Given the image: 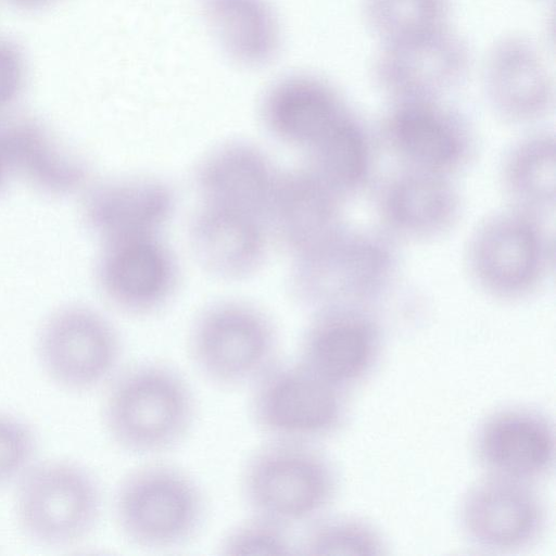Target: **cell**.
Here are the masks:
<instances>
[{"mask_svg":"<svg viewBox=\"0 0 556 556\" xmlns=\"http://www.w3.org/2000/svg\"><path fill=\"white\" fill-rule=\"evenodd\" d=\"M399 271L395 243L379 230L345 226L321 243L293 255L290 289L317 311L364 307L394 282Z\"/></svg>","mask_w":556,"mask_h":556,"instance_id":"2","label":"cell"},{"mask_svg":"<svg viewBox=\"0 0 556 556\" xmlns=\"http://www.w3.org/2000/svg\"><path fill=\"white\" fill-rule=\"evenodd\" d=\"M123 353L116 327L84 304L51 312L35 338L38 367L53 387L68 394L101 390L123 366Z\"/></svg>","mask_w":556,"mask_h":556,"instance_id":"8","label":"cell"},{"mask_svg":"<svg viewBox=\"0 0 556 556\" xmlns=\"http://www.w3.org/2000/svg\"><path fill=\"white\" fill-rule=\"evenodd\" d=\"M346 200L306 165L279 174L264 220L293 256L346 226Z\"/></svg>","mask_w":556,"mask_h":556,"instance_id":"15","label":"cell"},{"mask_svg":"<svg viewBox=\"0 0 556 556\" xmlns=\"http://www.w3.org/2000/svg\"><path fill=\"white\" fill-rule=\"evenodd\" d=\"M102 243L96 276L113 307L127 315L148 316L170 300L178 268L174 254L159 235Z\"/></svg>","mask_w":556,"mask_h":556,"instance_id":"13","label":"cell"},{"mask_svg":"<svg viewBox=\"0 0 556 556\" xmlns=\"http://www.w3.org/2000/svg\"><path fill=\"white\" fill-rule=\"evenodd\" d=\"M197 412L190 383L161 361L122 366L101 389L102 430L132 455L153 457L177 447L192 431Z\"/></svg>","mask_w":556,"mask_h":556,"instance_id":"1","label":"cell"},{"mask_svg":"<svg viewBox=\"0 0 556 556\" xmlns=\"http://www.w3.org/2000/svg\"><path fill=\"white\" fill-rule=\"evenodd\" d=\"M267 232L261 216L203 203L191 222L189 237L197 260L207 271L238 279L262 265Z\"/></svg>","mask_w":556,"mask_h":556,"instance_id":"21","label":"cell"},{"mask_svg":"<svg viewBox=\"0 0 556 556\" xmlns=\"http://www.w3.org/2000/svg\"><path fill=\"white\" fill-rule=\"evenodd\" d=\"M352 111L329 81L313 75H293L266 93L262 114L280 141L307 152Z\"/></svg>","mask_w":556,"mask_h":556,"instance_id":"20","label":"cell"},{"mask_svg":"<svg viewBox=\"0 0 556 556\" xmlns=\"http://www.w3.org/2000/svg\"><path fill=\"white\" fill-rule=\"evenodd\" d=\"M11 491L16 526L38 545L79 544L91 535L102 514L97 478L68 458L39 457Z\"/></svg>","mask_w":556,"mask_h":556,"instance_id":"5","label":"cell"},{"mask_svg":"<svg viewBox=\"0 0 556 556\" xmlns=\"http://www.w3.org/2000/svg\"><path fill=\"white\" fill-rule=\"evenodd\" d=\"M455 178L397 168L375 194L381 231L396 243H428L447 236L459 223L463 198Z\"/></svg>","mask_w":556,"mask_h":556,"instance_id":"12","label":"cell"},{"mask_svg":"<svg viewBox=\"0 0 556 556\" xmlns=\"http://www.w3.org/2000/svg\"><path fill=\"white\" fill-rule=\"evenodd\" d=\"M377 142L397 168L451 178L467 169L477 152L469 124L443 99L391 101Z\"/></svg>","mask_w":556,"mask_h":556,"instance_id":"10","label":"cell"},{"mask_svg":"<svg viewBox=\"0 0 556 556\" xmlns=\"http://www.w3.org/2000/svg\"><path fill=\"white\" fill-rule=\"evenodd\" d=\"M248 393V417L264 439L312 443L342 418L340 388L298 358H280Z\"/></svg>","mask_w":556,"mask_h":556,"instance_id":"9","label":"cell"},{"mask_svg":"<svg viewBox=\"0 0 556 556\" xmlns=\"http://www.w3.org/2000/svg\"><path fill=\"white\" fill-rule=\"evenodd\" d=\"M13 175L3 124L0 121V193L7 187L9 178Z\"/></svg>","mask_w":556,"mask_h":556,"instance_id":"32","label":"cell"},{"mask_svg":"<svg viewBox=\"0 0 556 556\" xmlns=\"http://www.w3.org/2000/svg\"><path fill=\"white\" fill-rule=\"evenodd\" d=\"M27 78L24 50L12 38L0 35V121L22 98Z\"/></svg>","mask_w":556,"mask_h":556,"instance_id":"31","label":"cell"},{"mask_svg":"<svg viewBox=\"0 0 556 556\" xmlns=\"http://www.w3.org/2000/svg\"><path fill=\"white\" fill-rule=\"evenodd\" d=\"M362 11L382 42L448 25L450 0H362Z\"/></svg>","mask_w":556,"mask_h":556,"instance_id":"27","label":"cell"},{"mask_svg":"<svg viewBox=\"0 0 556 556\" xmlns=\"http://www.w3.org/2000/svg\"><path fill=\"white\" fill-rule=\"evenodd\" d=\"M238 486L249 511L295 529L318 518L327 507L334 476L312 443L264 439L242 463Z\"/></svg>","mask_w":556,"mask_h":556,"instance_id":"6","label":"cell"},{"mask_svg":"<svg viewBox=\"0 0 556 556\" xmlns=\"http://www.w3.org/2000/svg\"><path fill=\"white\" fill-rule=\"evenodd\" d=\"M175 204L167 182L132 176L91 184L83 192L81 214L87 227L106 242L159 235Z\"/></svg>","mask_w":556,"mask_h":556,"instance_id":"16","label":"cell"},{"mask_svg":"<svg viewBox=\"0 0 556 556\" xmlns=\"http://www.w3.org/2000/svg\"><path fill=\"white\" fill-rule=\"evenodd\" d=\"M12 5L20 8V9H26V10H35V9H41L45 7H48L50 4H53L54 2L59 0H7Z\"/></svg>","mask_w":556,"mask_h":556,"instance_id":"33","label":"cell"},{"mask_svg":"<svg viewBox=\"0 0 556 556\" xmlns=\"http://www.w3.org/2000/svg\"><path fill=\"white\" fill-rule=\"evenodd\" d=\"M298 534V555L374 556L382 541L367 523L351 518H316Z\"/></svg>","mask_w":556,"mask_h":556,"instance_id":"28","label":"cell"},{"mask_svg":"<svg viewBox=\"0 0 556 556\" xmlns=\"http://www.w3.org/2000/svg\"><path fill=\"white\" fill-rule=\"evenodd\" d=\"M490 475L527 482L554 462L555 437L545 419L525 410H503L488 418L476 441Z\"/></svg>","mask_w":556,"mask_h":556,"instance_id":"23","label":"cell"},{"mask_svg":"<svg viewBox=\"0 0 556 556\" xmlns=\"http://www.w3.org/2000/svg\"><path fill=\"white\" fill-rule=\"evenodd\" d=\"M463 521L480 544L513 549L536 538L543 510L525 481L490 475L466 495Z\"/></svg>","mask_w":556,"mask_h":556,"instance_id":"19","label":"cell"},{"mask_svg":"<svg viewBox=\"0 0 556 556\" xmlns=\"http://www.w3.org/2000/svg\"><path fill=\"white\" fill-rule=\"evenodd\" d=\"M208 26L226 53L244 65H261L278 50L280 29L267 0H202Z\"/></svg>","mask_w":556,"mask_h":556,"instance_id":"25","label":"cell"},{"mask_svg":"<svg viewBox=\"0 0 556 556\" xmlns=\"http://www.w3.org/2000/svg\"><path fill=\"white\" fill-rule=\"evenodd\" d=\"M294 530L271 517L248 511L224 532L218 542V553L223 556L298 555Z\"/></svg>","mask_w":556,"mask_h":556,"instance_id":"29","label":"cell"},{"mask_svg":"<svg viewBox=\"0 0 556 556\" xmlns=\"http://www.w3.org/2000/svg\"><path fill=\"white\" fill-rule=\"evenodd\" d=\"M3 124L13 174L52 197L83 193L91 185L85 157L42 119L20 116Z\"/></svg>","mask_w":556,"mask_h":556,"instance_id":"18","label":"cell"},{"mask_svg":"<svg viewBox=\"0 0 556 556\" xmlns=\"http://www.w3.org/2000/svg\"><path fill=\"white\" fill-rule=\"evenodd\" d=\"M279 174L258 147L232 141L204 157L197 169L195 184L203 203L248 212L264 219Z\"/></svg>","mask_w":556,"mask_h":556,"instance_id":"22","label":"cell"},{"mask_svg":"<svg viewBox=\"0 0 556 556\" xmlns=\"http://www.w3.org/2000/svg\"><path fill=\"white\" fill-rule=\"evenodd\" d=\"M483 87L494 113L510 124H535L554 109V76L538 47L521 36H505L491 47Z\"/></svg>","mask_w":556,"mask_h":556,"instance_id":"14","label":"cell"},{"mask_svg":"<svg viewBox=\"0 0 556 556\" xmlns=\"http://www.w3.org/2000/svg\"><path fill=\"white\" fill-rule=\"evenodd\" d=\"M306 153L307 166L345 199L358 193L370 181L374 142L353 112Z\"/></svg>","mask_w":556,"mask_h":556,"instance_id":"26","label":"cell"},{"mask_svg":"<svg viewBox=\"0 0 556 556\" xmlns=\"http://www.w3.org/2000/svg\"><path fill=\"white\" fill-rule=\"evenodd\" d=\"M469 62L467 43L448 24L380 42L371 76L390 102L443 99L465 77Z\"/></svg>","mask_w":556,"mask_h":556,"instance_id":"11","label":"cell"},{"mask_svg":"<svg viewBox=\"0 0 556 556\" xmlns=\"http://www.w3.org/2000/svg\"><path fill=\"white\" fill-rule=\"evenodd\" d=\"M378 341L377 326L364 307L321 309L303 333L298 359L341 388L368 371Z\"/></svg>","mask_w":556,"mask_h":556,"instance_id":"17","label":"cell"},{"mask_svg":"<svg viewBox=\"0 0 556 556\" xmlns=\"http://www.w3.org/2000/svg\"><path fill=\"white\" fill-rule=\"evenodd\" d=\"M498 182L507 206L548 218L556 203L554 132L536 129L516 140L503 156Z\"/></svg>","mask_w":556,"mask_h":556,"instance_id":"24","label":"cell"},{"mask_svg":"<svg viewBox=\"0 0 556 556\" xmlns=\"http://www.w3.org/2000/svg\"><path fill=\"white\" fill-rule=\"evenodd\" d=\"M39 457L34 427L16 414L0 410V492L12 490Z\"/></svg>","mask_w":556,"mask_h":556,"instance_id":"30","label":"cell"},{"mask_svg":"<svg viewBox=\"0 0 556 556\" xmlns=\"http://www.w3.org/2000/svg\"><path fill=\"white\" fill-rule=\"evenodd\" d=\"M205 515L200 483L184 468L163 459H147L128 470L113 497L117 531L142 548L187 544L201 530Z\"/></svg>","mask_w":556,"mask_h":556,"instance_id":"4","label":"cell"},{"mask_svg":"<svg viewBox=\"0 0 556 556\" xmlns=\"http://www.w3.org/2000/svg\"><path fill=\"white\" fill-rule=\"evenodd\" d=\"M547 218L505 206L482 218L464 247L469 281L484 295L519 302L546 283L555 263Z\"/></svg>","mask_w":556,"mask_h":556,"instance_id":"3","label":"cell"},{"mask_svg":"<svg viewBox=\"0 0 556 556\" xmlns=\"http://www.w3.org/2000/svg\"><path fill=\"white\" fill-rule=\"evenodd\" d=\"M187 354L200 376L223 390L249 389L281 357L273 319L244 301H222L191 325Z\"/></svg>","mask_w":556,"mask_h":556,"instance_id":"7","label":"cell"}]
</instances>
